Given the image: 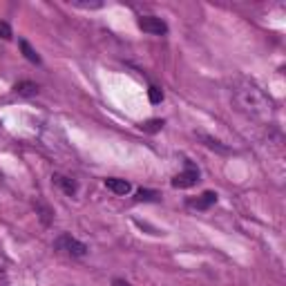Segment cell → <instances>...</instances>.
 Segmentation results:
<instances>
[{
    "mask_svg": "<svg viewBox=\"0 0 286 286\" xmlns=\"http://www.w3.org/2000/svg\"><path fill=\"white\" fill-rule=\"evenodd\" d=\"M199 181V172L194 168H188L186 172H179V175L172 179V188H190Z\"/></svg>",
    "mask_w": 286,
    "mask_h": 286,
    "instance_id": "obj_4",
    "label": "cell"
},
{
    "mask_svg": "<svg viewBox=\"0 0 286 286\" xmlns=\"http://www.w3.org/2000/svg\"><path fill=\"white\" fill-rule=\"evenodd\" d=\"M54 181H56V184L63 188V192H67V194H74V192H76V188H78L76 181H72L69 177H54Z\"/></svg>",
    "mask_w": 286,
    "mask_h": 286,
    "instance_id": "obj_9",
    "label": "cell"
},
{
    "mask_svg": "<svg viewBox=\"0 0 286 286\" xmlns=\"http://www.w3.org/2000/svg\"><path fill=\"white\" fill-rule=\"evenodd\" d=\"M161 127H163V121H161V119H150V121L141 123V130L148 132V134H155V132H159Z\"/></svg>",
    "mask_w": 286,
    "mask_h": 286,
    "instance_id": "obj_11",
    "label": "cell"
},
{
    "mask_svg": "<svg viewBox=\"0 0 286 286\" xmlns=\"http://www.w3.org/2000/svg\"><path fill=\"white\" fill-rule=\"evenodd\" d=\"M159 197L161 194L157 192V190H146V188H141V190H136V201H159Z\"/></svg>",
    "mask_w": 286,
    "mask_h": 286,
    "instance_id": "obj_10",
    "label": "cell"
},
{
    "mask_svg": "<svg viewBox=\"0 0 286 286\" xmlns=\"http://www.w3.org/2000/svg\"><path fill=\"white\" fill-rule=\"evenodd\" d=\"M14 92L18 94V96H34V94L38 92V85L32 81H20V83H16Z\"/></svg>",
    "mask_w": 286,
    "mask_h": 286,
    "instance_id": "obj_7",
    "label": "cell"
},
{
    "mask_svg": "<svg viewBox=\"0 0 286 286\" xmlns=\"http://www.w3.org/2000/svg\"><path fill=\"white\" fill-rule=\"evenodd\" d=\"M215 201H217V192H210V190H208V192H204L201 197L192 199V201H190V206H192V208H197V210H206V208H210Z\"/></svg>",
    "mask_w": 286,
    "mask_h": 286,
    "instance_id": "obj_5",
    "label": "cell"
},
{
    "mask_svg": "<svg viewBox=\"0 0 286 286\" xmlns=\"http://www.w3.org/2000/svg\"><path fill=\"white\" fill-rule=\"evenodd\" d=\"M56 246L63 248V251H67L69 255H74V257H83L85 253H88V246H85V244L78 242V239H74V237H69V235H63V237L56 242Z\"/></svg>",
    "mask_w": 286,
    "mask_h": 286,
    "instance_id": "obj_3",
    "label": "cell"
},
{
    "mask_svg": "<svg viewBox=\"0 0 286 286\" xmlns=\"http://www.w3.org/2000/svg\"><path fill=\"white\" fill-rule=\"evenodd\" d=\"M114 286H130L126 280H114Z\"/></svg>",
    "mask_w": 286,
    "mask_h": 286,
    "instance_id": "obj_15",
    "label": "cell"
},
{
    "mask_svg": "<svg viewBox=\"0 0 286 286\" xmlns=\"http://www.w3.org/2000/svg\"><path fill=\"white\" fill-rule=\"evenodd\" d=\"M204 141H206V146H208V148H213V150H217V152H223V155H226V152H228V148H223L222 143H219V141H215V139H208V136H204Z\"/></svg>",
    "mask_w": 286,
    "mask_h": 286,
    "instance_id": "obj_13",
    "label": "cell"
},
{
    "mask_svg": "<svg viewBox=\"0 0 286 286\" xmlns=\"http://www.w3.org/2000/svg\"><path fill=\"white\" fill-rule=\"evenodd\" d=\"M20 52L25 54V59L30 61V63H36V65L40 63V56H38V52H36V49L32 47V45L27 43V40H20Z\"/></svg>",
    "mask_w": 286,
    "mask_h": 286,
    "instance_id": "obj_8",
    "label": "cell"
},
{
    "mask_svg": "<svg viewBox=\"0 0 286 286\" xmlns=\"http://www.w3.org/2000/svg\"><path fill=\"white\" fill-rule=\"evenodd\" d=\"M235 101L239 103L244 112L253 114V117H259V119H268L273 114V101L262 92L257 90L255 85H246V88H239L235 92Z\"/></svg>",
    "mask_w": 286,
    "mask_h": 286,
    "instance_id": "obj_1",
    "label": "cell"
},
{
    "mask_svg": "<svg viewBox=\"0 0 286 286\" xmlns=\"http://www.w3.org/2000/svg\"><path fill=\"white\" fill-rule=\"evenodd\" d=\"M148 96H150V103H155V105L163 101V92H161L159 88H155V85H152V88L148 90Z\"/></svg>",
    "mask_w": 286,
    "mask_h": 286,
    "instance_id": "obj_12",
    "label": "cell"
},
{
    "mask_svg": "<svg viewBox=\"0 0 286 286\" xmlns=\"http://www.w3.org/2000/svg\"><path fill=\"white\" fill-rule=\"evenodd\" d=\"M105 186H107V190H112L114 194H127L130 192V184H127L126 179L110 177V179H105Z\"/></svg>",
    "mask_w": 286,
    "mask_h": 286,
    "instance_id": "obj_6",
    "label": "cell"
},
{
    "mask_svg": "<svg viewBox=\"0 0 286 286\" xmlns=\"http://www.w3.org/2000/svg\"><path fill=\"white\" fill-rule=\"evenodd\" d=\"M139 30H143L146 34H152V36H163L168 34V25L161 18H157V16H141Z\"/></svg>",
    "mask_w": 286,
    "mask_h": 286,
    "instance_id": "obj_2",
    "label": "cell"
},
{
    "mask_svg": "<svg viewBox=\"0 0 286 286\" xmlns=\"http://www.w3.org/2000/svg\"><path fill=\"white\" fill-rule=\"evenodd\" d=\"M11 36H14V34H11V27L7 23H2V20H0V38H2V40H11Z\"/></svg>",
    "mask_w": 286,
    "mask_h": 286,
    "instance_id": "obj_14",
    "label": "cell"
}]
</instances>
